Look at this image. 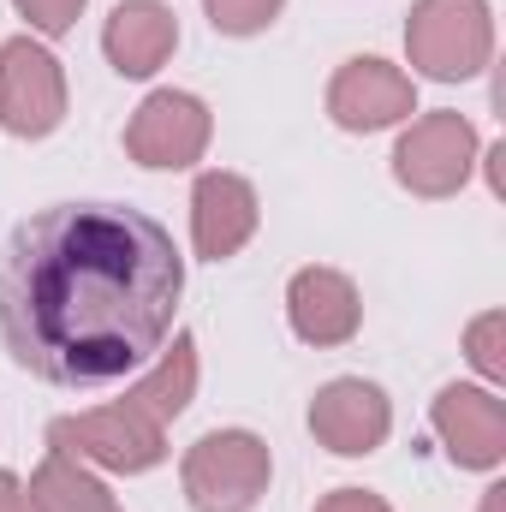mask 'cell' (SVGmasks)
I'll return each mask as SVG.
<instances>
[{"instance_id": "8", "label": "cell", "mask_w": 506, "mask_h": 512, "mask_svg": "<svg viewBox=\"0 0 506 512\" xmlns=\"http://www.w3.org/2000/svg\"><path fill=\"white\" fill-rule=\"evenodd\" d=\"M417 114V84L376 54L346 60L328 84V120L340 131H387Z\"/></svg>"}, {"instance_id": "10", "label": "cell", "mask_w": 506, "mask_h": 512, "mask_svg": "<svg viewBox=\"0 0 506 512\" xmlns=\"http://www.w3.org/2000/svg\"><path fill=\"white\" fill-rule=\"evenodd\" d=\"M387 429H393V405L364 376H340L310 399V435L340 459H370L387 441Z\"/></svg>"}, {"instance_id": "13", "label": "cell", "mask_w": 506, "mask_h": 512, "mask_svg": "<svg viewBox=\"0 0 506 512\" xmlns=\"http://www.w3.org/2000/svg\"><path fill=\"white\" fill-rule=\"evenodd\" d=\"M179 48V18L161 0H120L102 24V54L120 78H149L173 60Z\"/></svg>"}, {"instance_id": "5", "label": "cell", "mask_w": 506, "mask_h": 512, "mask_svg": "<svg viewBox=\"0 0 506 512\" xmlns=\"http://www.w3.org/2000/svg\"><path fill=\"white\" fill-rule=\"evenodd\" d=\"M471 167H477V126L465 114H453V108L411 120L405 137L393 143V179L411 197H429V203L465 191Z\"/></svg>"}, {"instance_id": "7", "label": "cell", "mask_w": 506, "mask_h": 512, "mask_svg": "<svg viewBox=\"0 0 506 512\" xmlns=\"http://www.w3.org/2000/svg\"><path fill=\"white\" fill-rule=\"evenodd\" d=\"M215 137V120L203 108V96L191 90H155L126 126V155L137 167H161V173H179V167H197L203 149Z\"/></svg>"}, {"instance_id": "20", "label": "cell", "mask_w": 506, "mask_h": 512, "mask_svg": "<svg viewBox=\"0 0 506 512\" xmlns=\"http://www.w3.org/2000/svg\"><path fill=\"white\" fill-rule=\"evenodd\" d=\"M0 512H42L36 501H30V489H24L12 471H0Z\"/></svg>"}, {"instance_id": "11", "label": "cell", "mask_w": 506, "mask_h": 512, "mask_svg": "<svg viewBox=\"0 0 506 512\" xmlns=\"http://www.w3.org/2000/svg\"><path fill=\"white\" fill-rule=\"evenodd\" d=\"M286 322H292V334L304 346L328 352V346L358 340L364 298H358L352 274H340V268H298L292 286H286Z\"/></svg>"}, {"instance_id": "14", "label": "cell", "mask_w": 506, "mask_h": 512, "mask_svg": "<svg viewBox=\"0 0 506 512\" xmlns=\"http://www.w3.org/2000/svg\"><path fill=\"white\" fill-rule=\"evenodd\" d=\"M191 393H197V340H191V334H173V346L155 352V370L126 387V405L167 429V423L191 405Z\"/></svg>"}, {"instance_id": "12", "label": "cell", "mask_w": 506, "mask_h": 512, "mask_svg": "<svg viewBox=\"0 0 506 512\" xmlns=\"http://www.w3.org/2000/svg\"><path fill=\"white\" fill-rule=\"evenodd\" d=\"M256 221H262V203H256V185L245 173H203L191 185V245L203 262H227L251 245Z\"/></svg>"}, {"instance_id": "2", "label": "cell", "mask_w": 506, "mask_h": 512, "mask_svg": "<svg viewBox=\"0 0 506 512\" xmlns=\"http://www.w3.org/2000/svg\"><path fill=\"white\" fill-rule=\"evenodd\" d=\"M405 54L435 84H465L495 60L489 0H417L405 18Z\"/></svg>"}, {"instance_id": "1", "label": "cell", "mask_w": 506, "mask_h": 512, "mask_svg": "<svg viewBox=\"0 0 506 512\" xmlns=\"http://www.w3.org/2000/svg\"><path fill=\"white\" fill-rule=\"evenodd\" d=\"M185 256L126 203H54L0 251V340L48 387H114L173 334Z\"/></svg>"}, {"instance_id": "19", "label": "cell", "mask_w": 506, "mask_h": 512, "mask_svg": "<svg viewBox=\"0 0 506 512\" xmlns=\"http://www.w3.org/2000/svg\"><path fill=\"white\" fill-rule=\"evenodd\" d=\"M316 512H393V507L370 489H334L328 501H316Z\"/></svg>"}, {"instance_id": "4", "label": "cell", "mask_w": 506, "mask_h": 512, "mask_svg": "<svg viewBox=\"0 0 506 512\" xmlns=\"http://www.w3.org/2000/svg\"><path fill=\"white\" fill-rule=\"evenodd\" d=\"M48 447L72 453V459H84V465L137 477V471H155V465L167 459V429L149 423L143 411H131L126 399H120V405H102V411L54 417V423H48Z\"/></svg>"}, {"instance_id": "17", "label": "cell", "mask_w": 506, "mask_h": 512, "mask_svg": "<svg viewBox=\"0 0 506 512\" xmlns=\"http://www.w3.org/2000/svg\"><path fill=\"white\" fill-rule=\"evenodd\" d=\"M280 6L286 0H203V12H209V24L221 36H256V30H268L280 18Z\"/></svg>"}, {"instance_id": "16", "label": "cell", "mask_w": 506, "mask_h": 512, "mask_svg": "<svg viewBox=\"0 0 506 512\" xmlns=\"http://www.w3.org/2000/svg\"><path fill=\"white\" fill-rule=\"evenodd\" d=\"M465 358H471L489 382H506V310H483V316L465 328Z\"/></svg>"}, {"instance_id": "9", "label": "cell", "mask_w": 506, "mask_h": 512, "mask_svg": "<svg viewBox=\"0 0 506 512\" xmlns=\"http://www.w3.org/2000/svg\"><path fill=\"white\" fill-rule=\"evenodd\" d=\"M429 423L459 471H495L506 459V405L489 387H441L429 405Z\"/></svg>"}, {"instance_id": "3", "label": "cell", "mask_w": 506, "mask_h": 512, "mask_svg": "<svg viewBox=\"0 0 506 512\" xmlns=\"http://www.w3.org/2000/svg\"><path fill=\"white\" fill-rule=\"evenodd\" d=\"M268 471H274L268 441L251 429H215L179 465L191 512H251L268 495Z\"/></svg>"}, {"instance_id": "15", "label": "cell", "mask_w": 506, "mask_h": 512, "mask_svg": "<svg viewBox=\"0 0 506 512\" xmlns=\"http://www.w3.org/2000/svg\"><path fill=\"white\" fill-rule=\"evenodd\" d=\"M24 489H30V501L42 512H120V501L108 495V483L84 459L60 453V447H48V459L30 471Z\"/></svg>"}, {"instance_id": "6", "label": "cell", "mask_w": 506, "mask_h": 512, "mask_svg": "<svg viewBox=\"0 0 506 512\" xmlns=\"http://www.w3.org/2000/svg\"><path fill=\"white\" fill-rule=\"evenodd\" d=\"M66 120V72L60 60L30 42V36H12L0 42V126L12 137H48Z\"/></svg>"}, {"instance_id": "21", "label": "cell", "mask_w": 506, "mask_h": 512, "mask_svg": "<svg viewBox=\"0 0 506 512\" xmlns=\"http://www.w3.org/2000/svg\"><path fill=\"white\" fill-rule=\"evenodd\" d=\"M483 512H506V483H495V489H483Z\"/></svg>"}, {"instance_id": "18", "label": "cell", "mask_w": 506, "mask_h": 512, "mask_svg": "<svg viewBox=\"0 0 506 512\" xmlns=\"http://www.w3.org/2000/svg\"><path fill=\"white\" fill-rule=\"evenodd\" d=\"M12 6L30 18V30H42V36H66L90 0H12Z\"/></svg>"}]
</instances>
